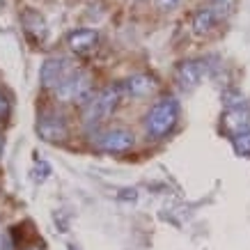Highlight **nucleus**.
<instances>
[{
	"label": "nucleus",
	"mask_w": 250,
	"mask_h": 250,
	"mask_svg": "<svg viewBox=\"0 0 250 250\" xmlns=\"http://www.w3.org/2000/svg\"><path fill=\"white\" fill-rule=\"evenodd\" d=\"M177 117H179V104L174 97H163L159 99L149 113L145 117V126H147V133L154 138H161L170 133L172 126L177 124Z\"/></svg>",
	"instance_id": "nucleus-1"
},
{
	"label": "nucleus",
	"mask_w": 250,
	"mask_h": 250,
	"mask_svg": "<svg viewBox=\"0 0 250 250\" xmlns=\"http://www.w3.org/2000/svg\"><path fill=\"white\" fill-rule=\"evenodd\" d=\"M122 92H124L122 85H108V87H104L99 94H94L92 101L87 104L85 120L101 122V120H106L108 115H113V110L117 108V104H120V99H122Z\"/></svg>",
	"instance_id": "nucleus-2"
},
{
	"label": "nucleus",
	"mask_w": 250,
	"mask_h": 250,
	"mask_svg": "<svg viewBox=\"0 0 250 250\" xmlns=\"http://www.w3.org/2000/svg\"><path fill=\"white\" fill-rule=\"evenodd\" d=\"M55 92H58V97H60L62 101H83V104H90L92 101L90 76H87L85 71L74 69V71L55 87Z\"/></svg>",
	"instance_id": "nucleus-3"
},
{
	"label": "nucleus",
	"mask_w": 250,
	"mask_h": 250,
	"mask_svg": "<svg viewBox=\"0 0 250 250\" xmlns=\"http://www.w3.org/2000/svg\"><path fill=\"white\" fill-rule=\"evenodd\" d=\"M205 71H207V67L202 60H184L174 69V81L179 83L182 90H195L197 85L202 83Z\"/></svg>",
	"instance_id": "nucleus-4"
},
{
	"label": "nucleus",
	"mask_w": 250,
	"mask_h": 250,
	"mask_svg": "<svg viewBox=\"0 0 250 250\" xmlns=\"http://www.w3.org/2000/svg\"><path fill=\"white\" fill-rule=\"evenodd\" d=\"M74 71L71 62L67 58H48V60L42 64V85L44 87H58V85L64 81Z\"/></svg>",
	"instance_id": "nucleus-5"
},
{
	"label": "nucleus",
	"mask_w": 250,
	"mask_h": 250,
	"mask_svg": "<svg viewBox=\"0 0 250 250\" xmlns=\"http://www.w3.org/2000/svg\"><path fill=\"white\" fill-rule=\"evenodd\" d=\"M133 143H136V138L126 129H110L99 136V147H101L104 152H110V154L129 152L131 147H133Z\"/></svg>",
	"instance_id": "nucleus-6"
},
{
	"label": "nucleus",
	"mask_w": 250,
	"mask_h": 250,
	"mask_svg": "<svg viewBox=\"0 0 250 250\" xmlns=\"http://www.w3.org/2000/svg\"><path fill=\"white\" fill-rule=\"evenodd\" d=\"M37 131L46 143H55V140L67 138V124H64L60 115H44L37 124Z\"/></svg>",
	"instance_id": "nucleus-7"
},
{
	"label": "nucleus",
	"mask_w": 250,
	"mask_h": 250,
	"mask_svg": "<svg viewBox=\"0 0 250 250\" xmlns=\"http://www.w3.org/2000/svg\"><path fill=\"white\" fill-rule=\"evenodd\" d=\"M225 126L232 131V138L243 133V131H250V110L246 106L228 110V115H225Z\"/></svg>",
	"instance_id": "nucleus-8"
},
{
	"label": "nucleus",
	"mask_w": 250,
	"mask_h": 250,
	"mask_svg": "<svg viewBox=\"0 0 250 250\" xmlns=\"http://www.w3.org/2000/svg\"><path fill=\"white\" fill-rule=\"evenodd\" d=\"M122 87H124V92L131 94V97H147L149 92H154L156 83H154V78L147 76V74H136V76H131L129 81H124Z\"/></svg>",
	"instance_id": "nucleus-9"
},
{
	"label": "nucleus",
	"mask_w": 250,
	"mask_h": 250,
	"mask_svg": "<svg viewBox=\"0 0 250 250\" xmlns=\"http://www.w3.org/2000/svg\"><path fill=\"white\" fill-rule=\"evenodd\" d=\"M99 42V35L94 30H76L69 35V46H71V51H76V53H87L92 51Z\"/></svg>",
	"instance_id": "nucleus-10"
},
{
	"label": "nucleus",
	"mask_w": 250,
	"mask_h": 250,
	"mask_svg": "<svg viewBox=\"0 0 250 250\" xmlns=\"http://www.w3.org/2000/svg\"><path fill=\"white\" fill-rule=\"evenodd\" d=\"M218 21V14L213 12V9H202V12H197L195 19H193V28H195V35H205L209 32L216 25Z\"/></svg>",
	"instance_id": "nucleus-11"
},
{
	"label": "nucleus",
	"mask_w": 250,
	"mask_h": 250,
	"mask_svg": "<svg viewBox=\"0 0 250 250\" xmlns=\"http://www.w3.org/2000/svg\"><path fill=\"white\" fill-rule=\"evenodd\" d=\"M232 147H234L236 156L250 159V131H243V133H239V136L232 138Z\"/></svg>",
	"instance_id": "nucleus-12"
},
{
	"label": "nucleus",
	"mask_w": 250,
	"mask_h": 250,
	"mask_svg": "<svg viewBox=\"0 0 250 250\" xmlns=\"http://www.w3.org/2000/svg\"><path fill=\"white\" fill-rule=\"evenodd\" d=\"M156 2V9H161V12H172L182 0H154Z\"/></svg>",
	"instance_id": "nucleus-13"
},
{
	"label": "nucleus",
	"mask_w": 250,
	"mask_h": 250,
	"mask_svg": "<svg viewBox=\"0 0 250 250\" xmlns=\"http://www.w3.org/2000/svg\"><path fill=\"white\" fill-rule=\"evenodd\" d=\"M7 110H9V101H7V97L0 92V117H5V115H7Z\"/></svg>",
	"instance_id": "nucleus-14"
},
{
	"label": "nucleus",
	"mask_w": 250,
	"mask_h": 250,
	"mask_svg": "<svg viewBox=\"0 0 250 250\" xmlns=\"http://www.w3.org/2000/svg\"><path fill=\"white\" fill-rule=\"evenodd\" d=\"M2 149H5V140H2V136H0V156H2Z\"/></svg>",
	"instance_id": "nucleus-15"
}]
</instances>
